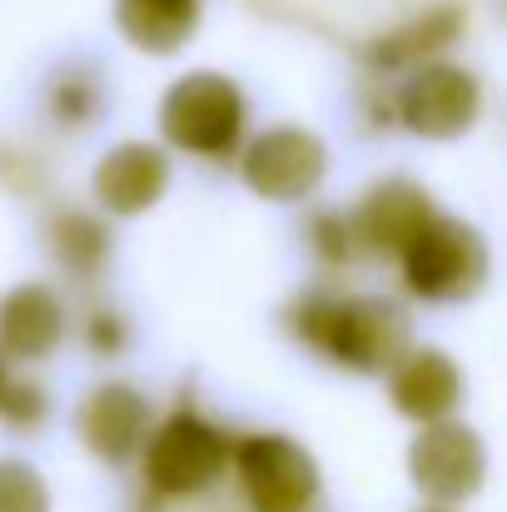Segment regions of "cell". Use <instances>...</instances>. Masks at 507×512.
I'll return each mask as SVG.
<instances>
[{
    "instance_id": "cell-22",
    "label": "cell",
    "mask_w": 507,
    "mask_h": 512,
    "mask_svg": "<svg viewBox=\"0 0 507 512\" xmlns=\"http://www.w3.org/2000/svg\"><path fill=\"white\" fill-rule=\"evenodd\" d=\"M418 512H448V508H418Z\"/></svg>"
},
{
    "instance_id": "cell-13",
    "label": "cell",
    "mask_w": 507,
    "mask_h": 512,
    "mask_svg": "<svg viewBox=\"0 0 507 512\" xmlns=\"http://www.w3.org/2000/svg\"><path fill=\"white\" fill-rule=\"evenodd\" d=\"M65 339V309L45 284H20L0 299V353L45 358Z\"/></svg>"
},
{
    "instance_id": "cell-4",
    "label": "cell",
    "mask_w": 507,
    "mask_h": 512,
    "mask_svg": "<svg viewBox=\"0 0 507 512\" xmlns=\"http://www.w3.org/2000/svg\"><path fill=\"white\" fill-rule=\"evenodd\" d=\"M244 503L254 512H309L319 498V463L284 433H254L229 448Z\"/></svg>"
},
{
    "instance_id": "cell-7",
    "label": "cell",
    "mask_w": 507,
    "mask_h": 512,
    "mask_svg": "<svg viewBox=\"0 0 507 512\" xmlns=\"http://www.w3.org/2000/svg\"><path fill=\"white\" fill-rule=\"evenodd\" d=\"M408 473L428 503H463L488 478V448L468 423L433 418L408 448Z\"/></svg>"
},
{
    "instance_id": "cell-12",
    "label": "cell",
    "mask_w": 507,
    "mask_h": 512,
    "mask_svg": "<svg viewBox=\"0 0 507 512\" xmlns=\"http://www.w3.org/2000/svg\"><path fill=\"white\" fill-rule=\"evenodd\" d=\"M169 189V160L155 145H140V140H125L120 150H110L100 165H95V199L130 219V214H145L150 204H160V194Z\"/></svg>"
},
{
    "instance_id": "cell-10",
    "label": "cell",
    "mask_w": 507,
    "mask_h": 512,
    "mask_svg": "<svg viewBox=\"0 0 507 512\" xmlns=\"http://www.w3.org/2000/svg\"><path fill=\"white\" fill-rule=\"evenodd\" d=\"M75 428L85 438V448L100 458V463H125L140 453V443L150 438V403L145 393H135L130 383H100L80 413H75Z\"/></svg>"
},
{
    "instance_id": "cell-2",
    "label": "cell",
    "mask_w": 507,
    "mask_h": 512,
    "mask_svg": "<svg viewBox=\"0 0 507 512\" xmlns=\"http://www.w3.org/2000/svg\"><path fill=\"white\" fill-rule=\"evenodd\" d=\"M403 259V284L423 304H463L488 284V239L468 219H443L433 214L428 229L398 254Z\"/></svg>"
},
{
    "instance_id": "cell-5",
    "label": "cell",
    "mask_w": 507,
    "mask_h": 512,
    "mask_svg": "<svg viewBox=\"0 0 507 512\" xmlns=\"http://www.w3.org/2000/svg\"><path fill=\"white\" fill-rule=\"evenodd\" d=\"M145 448V483L165 498L204 493L229 468V438L199 413H169Z\"/></svg>"
},
{
    "instance_id": "cell-8",
    "label": "cell",
    "mask_w": 507,
    "mask_h": 512,
    "mask_svg": "<svg viewBox=\"0 0 507 512\" xmlns=\"http://www.w3.org/2000/svg\"><path fill=\"white\" fill-rule=\"evenodd\" d=\"M244 184L259 194V199H274V204H294V199H309L324 174H329V150L319 135L299 130V125H279V130H264L244 160H239Z\"/></svg>"
},
{
    "instance_id": "cell-14",
    "label": "cell",
    "mask_w": 507,
    "mask_h": 512,
    "mask_svg": "<svg viewBox=\"0 0 507 512\" xmlns=\"http://www.w3.org/2000/svg\"><path fill=\"white\" fill-rule=\"evenodd\" d=\"M120 35L145 55H174L199 30V0H115Z\"/></svg>"
},
{
    "instance_id": "cell-16",
    "label": "cell",
    "mask_w": 507,
    "mask_h": 512,
    "mask_svg": "<svg viewBox=\"0 0 507 512\" xmlns=\"http://www.w3.org/2000/svg\"><path fill=\"white\" fill-rule=\"evenodd\" d=\"M45 239H50L55 264L70 269L75 279L100 274V264L110 259V234H105V224H95L90 214H75V209H70V214H55L50 229H45Z\"/></svg>"
},
{
    "instance_id": "cell-23",
    "label": "cell",
    "mask_w": 507,
    "mask_h": 512,
    "mask_svg": "<svg viewBox=\"0 0 507 512\" xmlns=\"http://www.w3.org/2000/svg\"><path fill=\"white\" fill-rule=\"evenodd\" d=\"M0 388H5V368H0Z\"/></svg>"
},
{
    "instance_id": "cell-11",
    "label": "cell",
    "mask_w": 507,
    "mask_h": 512,
    "mask_svg": "<svg viewBox=\"0 0 507 512\" xmlns=\"http://www.w3.org/2000/svg\"><path fill=\"white\" fill-rule=\"evenodd\" d=\"M388 398L403 418L413 423H433L448 418L463 398V373L448 353L438 348H403L388 363Z\"/></svg>"
},
{
    "instance_id": "cell-21",
    "label": "cell",
    "mask_w": 507,
    "mask_h": 512,
    "mask_svg": "<svg viewBox=\"0 0 507 512\" xmlns=\"http://www.w3.org/2000/svg\"><path fill=\"white\" fill-rule=\"evenodd\" d=\"M90 348H95V353H115V348H125V329H120L115 314H95V319H90Z\"/></svg>"
},
{
    "instance_id": "cell-1",
    "label": "cell",
    "mask_w": 507,
    "mask_h": 512,
    "mask_svg": "<svg viewBox=\"0 0 507 512\" xmlns=\"http://www.w3.org/2000/svg\"><path fill=\"white\" fill-rule=\"evenodd\" d=\"M289 329L314 353L334 358L353 373H383L413 339L408 314L388 299H329L309 294L294 304Z\"/></svg>"
},
{
    "instance_id": "cell-18",
    "label": "cell",
    "mask_w": 507,
    "mask_h": 512,
    "mask_svg": "<svg viewBox=\"0 0 507 512\" xmlns=\"http://www.w3.org/2000/svg\"><path fill=\"white\" fill-rule=\"evenodd\" d=\"M95 105H100V85L85 80L80 70H65L60 85H55V115L70 120V125H80V120L95 115Z\"/></svg>"
},
{
    "instance_id": "cell-17",
    "label": "cell",
    "mask_w": 507,
    "mask_h": 512,
    "mask_svg": "<svg viewBox=\"0 0 507 512\" xmlns=\"http://www.w3.org/2000/svg\"><path fill=\"white\" fill-rule=\"evenodd\" d=\"M0 512H50L45 478L30 463H20V458L0 463Z\"/></svg>"
},
{
    "instance_id": "cell-20",
    "label": "cell",
    "mask_w": 507,
    "mask_h": 512,
    "mask_svg": "<svg viewBox=\"0 0 507 512\" xmlns=\"http://www.w3.org/2000/svg\"><path fill=\"white\" fill-rule=\"evenodd\" d=\"M309 244H314V254L324 264H348V254H353V224L338 219V214H319L309 224Z\"/></svg>"
},
{
    "instance_id": "cell-3",
    "label": "cell",
    "mask_w": 507,
    "mask_h": 512,
    "mask_svg": "<svg viewBox=\"0 0 507 512\" xmlns=\"http://www.w3.org/2000/svg\"><path fill=\"white\" fill-rule=\"evenodd\" d=\"M244 90L229 80V75H214V70H199V75H184L174 80L160 105V130H165L169 145L189 150V155H229L244 135Z\"/></svg>"
},
{
    "instance_id": "cell-19",
    "label": "cell",
    "mask_w": 507,
    "mask_h": 512,
    "mask_svg": "<svg viewBox=\"0 0 507 512\" xmlns=\"http://www.w3.org/2000/svg\"><path fill=\"white\" fill-rule=\"evenodd\" d=\"M45 393L35 388V383H10L5 378V388H0V418L10 423V428H40V418H45Z\"/></svg>"
},
{
    "instance_id": "cell-9",
    "label": "cell",
    "mask_w": 507,
    "mask_h": 512,
    "mask_svg": "<svg viewBox=\"0 0 507 512\" xmlns=\"http://www.w3.org/2000/svg\"><path fill=\"white\" fill-rule=\"evenodd\" d=\"M433 199L413 179H378L353 209V239L373 254H403L433 219Z\"/></svg>"
},
{
    "instance_id": "cell-6",
    "label": "cell",
    "mask_w": 507,
    "mask_h": 512,
    "mask_svg": "<svg viewBox=\"0 0 507 512\" xmlns=\"http://www.w3.org/2000/svg\"><path fill=\"white\" fill-rule=\"evenodd\" d=\"M483 115V85L473 70L448 60H423L398 95V120L418 140H458Z\"/></svg>"
},
{
    "instance_id": "cell-15",
    "label": "cell",
    "mask_w": 507,
    "mask_h": 512,
    "mask_svg": "<svg viewBox=\"0 0 507 512\" xmlns=\"http://www.w3.org/2000/svg\"><path fill=\"white\" fill-rule=\"evenodd\" d=\"M458 25H463V15H458L453 5L423 10L418 20H408V25L378 35V40L363 50V60H368L373 70H408V65H423V60H433L438 50H448V45L458 40Z\"/></svg>"
}]
</instances>
